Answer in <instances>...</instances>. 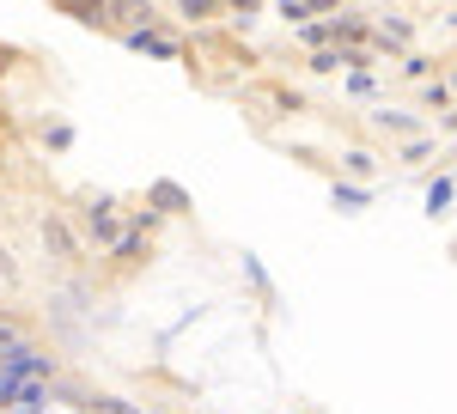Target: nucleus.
I'll use <instances>...</instances> for the list:
<instances>
[{"label":"nucleus","mask_w":457,"mask_h":414,"mask_svg":"<svg viewBox=\"0 0 457 414\" xmlns=\"http://www.w3.org/2000/svg\"><path fill=\"white\" fill-rule=\"evenodd\" d=\"M92 232H98V238H116V219H110V207H92Z\"/></svg>","instance_id":"nucleus-2"},{"label":"nucleus","mask_w":457,"mask_h":414,"mask_svg":"<svg viewBox=\"0 0 457 414\" xmlns=\"http://www.w3.org/2000/svg\"><path fill=\"white\" fill-rule=\"evenodd\" d=\"M43 238H49V250H55L62 262H73V256H79V244L68 238V226H62V219H49V226H43Z\"/></svg>","instance_id":"nucleus-1"}]
</instances>
